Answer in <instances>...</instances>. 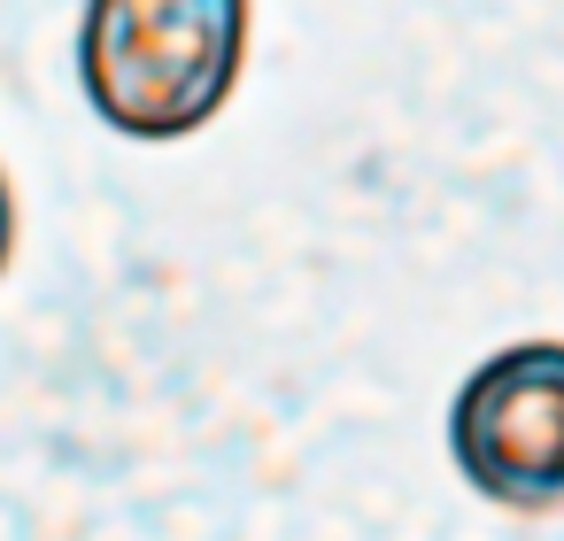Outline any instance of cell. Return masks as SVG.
Masks as SVG:
<instances>
[{
    "label": "cell",
    "mask_w": 564,
    "mask_h": 541,
    "mask_svg": "<svg viewBox=\"0 0 564 541\" xmlns=\"http://www.w3.org/2000/svg\"><path fill=\"white\" fill-rule=\"evenodd\" d=\"M9 248H17V202H9V178H0V271H9Z\"/></svg>",
    "instance_id": "3"
},
{
    "label": "cell",
    "mask_w": 564,
    "mask_h": 541,
    "mask_svg": "<svg viewBox=\"0 0 564 541\" xmlns=\"http://www.w3.org/2000/svg\"><path fill=\"white\" fill-rule=\"evenodd\" d=\"M248 63V0H86L78 86L124 140L202 132Z\"/></svg>",
    "instance_id": "1"
},
{
    "label": "cell",
    "mask_w": 564,
    "mask_h": 541,
    "mask_svg": "<svg viewBox=\"0 0 564 541\" xmlns=\"http://www.w3.org/2000/svg\"><path fill=\"white\" fill-rule=\"evenodd\" d=\"M448 456L464 487L518 518L564 510V340L495 348L448 402Z\"/></svg>",
    "instance_id": "2"
}]
</instances>
